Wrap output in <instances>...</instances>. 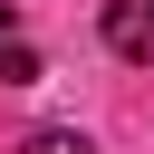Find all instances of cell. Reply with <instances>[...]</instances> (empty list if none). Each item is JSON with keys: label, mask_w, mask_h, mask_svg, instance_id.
<instances>
[{"label": "cell", "mask_w": 154, "mask_h": 154, "mask_svg": "<svg viewBox=\"0 0 154 154\" xmlns=\"http://www.w3.org/2000/svg\"><path fill=\"white\" fill-rule=\"evenodd\" d=\"M106 48L154 67V0H106Z\"/></svg>", "instance_id": "6da1fadb"}, {"label": "cell", "mask_w": 154, "mask_h": 154, "mask_svg": "<svg viewBox=\"0 0 154 154\" xmlns=\"http://www.w3.org/2000/svg\"><path fill=\"white\" fill-rule=\"evenodd\" d=\"M29 77H38V48L10 29V38H0V87H29Z\"/></svg>", "instance_id": "7a4b0ae2"}, {"label": "cell", "mask_w": 154, "mask_h": 154, "mask_svg": "<svg viewBox=\"0 0 154 154\" xmlns=\"http://www.w3.org/2000/svg\"><path fill=\"white\" fill-rule=\"evenodd\" d=\"M19 154H96V144H87V135H77V125H38V135H29V144H19Z\"/></svg>", "instance_id": "3957f363"}, {"label": "cell", "mask_w": 154, "mask_h": 154, "mask_svg": "<svg viewBox=\"0 0 154 154\" xmlns=\"http://www.w3.org/2000/svg\"><path fill=\"white\" fill-rule=\"evenodd\" d=\"M10 29H19V10H10V0H0V38H10Z\"/></svg>", "instance_id": "277c9868"}]
</instances>
